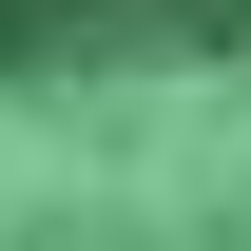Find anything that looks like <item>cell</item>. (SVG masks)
<instances>
[{
	"instance_id": "cell-1",
	"label": "cell",
	"mask_w": 251,
	"mask_h": 251,
	"mask_svg": "<svg viewBox=\"0 0 251 251\" xmlns=\"http://www.w3.org/2000/svg\"><path fill=\"white\" fill-rule=\"evenodd\" d=\"M155 39H251V0H0V58H155Z\"/></svg>"
}]
</instances>
